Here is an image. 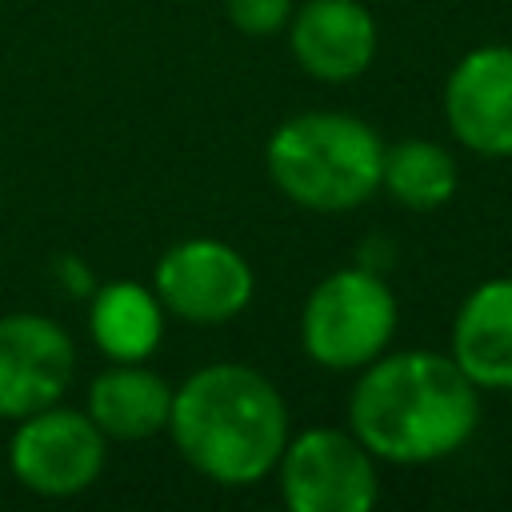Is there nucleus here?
<instances>
[{
  "instance_id": "nucleus-1",
  "label": "nucleus",
  "mask_w": 512,
  "mask_h": 512,
  "mask_svg": "<svg viewBox=\"0 0 512 512\" xmlns=\"http://www.w3.org/2000/svg\"><path fill=\"white\" fill-rule=\"evenodd\" d=\"M480 424V388L448 352H384L348 392V428L384 464H436L460 452Z\"/></svg>"
},
{
  "instance_id": "nucleus-2",
  "label": "nucleus",
  "mask_w": 512,
  "mask_h": 512,
  "mask_svg": "<svg viewBox=\"0 0 512 512\" xmlns=\"http://www.w3.org/2000/svg\"><path fill=\"white\" fill-rule=\"evenodd\" d=\"M192 472L220 488L272 476L288 444V408L276 384L248 364H204L172 388L164 428Z\"/></svg>"
},
{
  "instance_id": "nucleus-3",
  "label": "nucleus",
  "mask_w": 512,
  "mask_h": 512,
  "mask_svg": "<svg viewBox=\"0 0 512 512\" xmlns=\"http://www.w3.org/2000/svg\"><path fill=\"white\" fill-rule=\"evenodd\" d=\"M384 140L352 112H296L264 144L272 184L308 212H352L380 192Z\"/></svg>"
},
{
  "instance_id": "nucleus-4",
  "label": "nucleus",
  "mask_w": 512,
  "mask_h": 512,
  "mask_svg": "<svg viewBox=\"0 0 512 512\" xmlns=\"http://www.w3.org/2000/svg\"><path fill=\"white\" fill-rule=\"evenodd\" d=\"M400 308L384 276L368 264L328 272L300 308V344L328 372H360L388 352Z\"/></svg>"
},
{
  "instance_id": "nucleus-5",
  "label": "nucleus",
  "mask_w": 512,
  "mask_h": 512,
  "mask_svg": "<svg viewBox=\"0 0 512 512\" xmlns=\"http://www.w3.org/2000/svg\"><path fill=\"white\" fill-rule=\"evenodd\" d=\"M280 496L292 512H372L380 500L376 456L352 428H304L276 460Z\"/></svg>"
},
{
  "instance_id": "nucleus-6",
  "label": "nucleus",
  "mask_w": 512,
  "mask_h": 512,
  "mask_svg": "<svg viewBox=\"0 0 512 512\" xmlns=\"http://www.w3.org/2000/svg\"><path fill=\"white\" fill-rule=\"evenodd\" d=\"M104 460L108 436L88 412L64 404H48L16 420L8 440V468L16 484L48 500H68L92 488L104 472Z\"/></svg>"
},
{
  "instance_id": "nucleus-7",
  "label": "nucleus",
  "mask_w": 512,
  "mask_h": 512,
  "mask_svg": "<svg viewBox=\"0 0 512 512\" xmlns=\"http://www.w3.org/2000/svg\"><path fill=\"white\" fill-rule=\"evenodd\" d=\"M152 288L168 316L196 328H216L236 320L252 304L256 276L252 264L232 244L212 236H192L172 244L156 260Z\"/></svg>"
},
{
  "instance_id": "nucleus-8",
  "label": "nucleus",
  "mask_w": 512,
  "mask_h": 512,
  "mask_svg": "<svg viewBox=\"0 0 512 512\" xmlns=\"http://www.w3.org/2000/svg\"><path fill=\"white\" fill-rule=\"evenodd\" d=\"M76 376L72 336L40 312L0 316V420H24L60 404Z\"/></svg>"
},
{
  "instance_id": "nucleus-9",
  "label": "nucleus",
  "mask_w": 512,
  "mask_h": 512,
  "mask_svg": "<svg viewBox=\"0 0 512 512\" xmlns=\"http://www.w3.org/2000/svg\"><path fill=\"white\" fill-rule=\"evenodd\" d=\"M444 120L476 156H512V44L464 52L444 80Z\"/></svg>"
},
{
  "instance_id": "nucleus-10",
  "label": "nucleus",
  "mask_w": 512,
  "mask_h": 512,
  "mask_svg": "<svg viewBox=\"0 0 512 512\" xmlns=\"http://www.w3.org/2000/svg\"><path fill=\"white\" fill-rule=\"evenodd\" d=\"M284 32L296 64L324 84H348L376 60V20L360 0H304Z\"/></svg>"
},
{
  "instance_id": "nucleus-11",
  "label": "nucleus",
  "mask_w": 512,
  "mask_h": 512,
  "mask_svg": "<svg viewBox=\"0 0 512 512\" xmlns=\"http://www.w3.org/2000/svg\"><path fill=\"white\" fill-rule=\"evenodd\" d=\"M448 356L480 392H512V276H492L464 296Z\"/></svg>"
},
{
  "instance_id": "nucleus-12",
  "label": "nucleus",
  "mask_w": 512,
  "mask_h": 512,
  "mask_svg": "<svg viewBox=\"0 0 512 512\" xmlns=\"http://www.w3.org/2000/svg\"><path fill=\"white\" fill-rule=\"evenodd\" d=\"M84 412L108 440H148L168 428L172 384L148 360L112 364L88 384Z\"/></svg>"
},
{
  "instance_id": "nucleus-13",
  "label": "nucleus",
  "mask_w": 512,
  "mask_h": 512,
  "mask_svg": "<svg viewBox=\"0 0 512 512\" xmlns=\"http://www.w3.org/2000/svg\"><path fill=\"white\" fill-rule=\"evenodd\" d=\"M164 304L140 280H108L88 296V336L112 364L148 360L164 340Z\"/></svg>"
},
{
  "instance_id": "nucleus-14",
  "label": "nucleus",
  "mask_w": 512,
  "mask_h": 512,
  "mask_svg": "<svg viewBox=\"0 0 512 512\" xmlns=\"http://www.w3.org/2000/svg\"><path fill=\"white\" fill-rule=\"evenodd\" d=\"M456 184H460V168L444 144L420 140V136L384 144L380 188L396 204H404L412 212H432L456 196Z\"/></svg>"
},
{
  "instance_id": "nucleus-15",
  "label": "nucleus",
  "mask_w": 512,
  "mask_h": 512,
  "mask_svg": "<svg viewBox=\"0 0 512 512\" xmlns=\"http://www.w3.org/2000/svg\"><path fill=\"white\" fill-rule=\"evenodd\" d=\"M292 12H296L292 0H224L228 24L236 32H244V36H256V40L284 32L288 20H292Z\"/></svg>"
},
{
  "instance_id": "nucleus-16",
  "label": "nucleus",
  "mask_w": 512,
  "mask_h": 512,
  "mask_svg": "<svg viewBox=\"0 0 512 512\" xmlns=\"http://www.w3.org/2000/svg\"><path fill=\"white\" fill-rule=\"evenodd\" d=\"M56 272L64 276V288L72 292V296H92V276H88V268L76 260V256H60V264H56Z\"/></svg>"
}]
</instances>
